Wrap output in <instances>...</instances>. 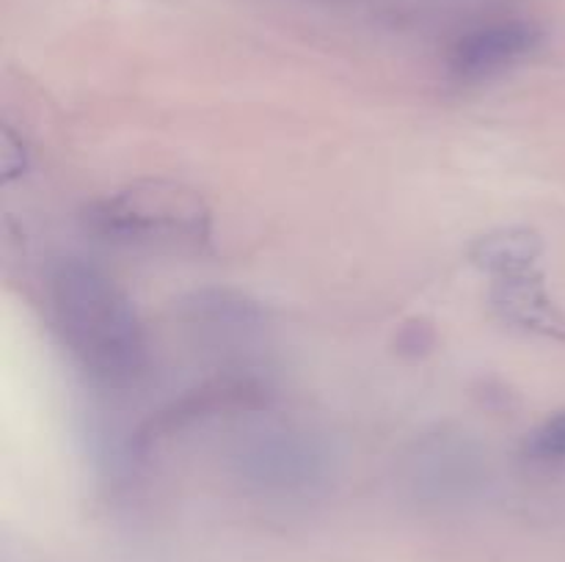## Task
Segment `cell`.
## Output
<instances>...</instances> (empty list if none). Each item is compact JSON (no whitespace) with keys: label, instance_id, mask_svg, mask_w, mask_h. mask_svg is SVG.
<instances>
[{"label":"cell","instance_id":"1","mask_svg":"<svg viewBox=\"0 0 565 562\" xmlns=\"http://www.w3.org/2000/svg\"><path fill=\"white\" fill-rule=\"evenodd\" d=\"M44 287L55 334L88 378L105 386L141 378L147 367L143 325L110 275L81 259H61Z\"/></svg>","mask_w":565,"mask_h":562},{"label":"cell","instance_id":"2","mask_svg":"<svg viewBox=\"0 0 565 562\" xmlns=\"http://www.w3.org/2000/svg\"><path fill=\"white\" fill-rule=\"evenodd\" d=\"M86 226L103 240L166 253H196L210 242V209L180 182L147 180L119 187L86 209Z\"/></svg>","mask_w":565,"mask_h":562},{"label":"cell","instance_id":"3","mask_svg":"<svg viewBox=\"0 0 565 562\" xmlns=\"http://www.w3.org/2000/svg\"><path fill=\"white\" fill-rule=\"evenodd\" d=\"M237 472L263 494H312L329 474V457L315 439L290 428H268L241 444Z\"/></svg>","mask_w":565,"mask_h":562},{"label":"cell","instance_id":"4","mask_svg":"<svg viewBox=\"0 0 565 562\" xmlns=\"http://www.w3.org/2000/svg\"><path fill=\"white\" fill-rule=\"evenodd\" d=\"M544 42V31L530 20H497L472 28L452 44L447 72L456 83H483L522 64Z\"/></svg>","mask_w":565,"mask_h":562},{"label":"cell","instance_id":"5","mask_svg":"<svg viewBox=\"0 0 565 562\" xmlns=\"http://www.w3.org/2000/svg\"><path fill=\"white\" fill-rule=\"evenodd\" d=\"M524 455L535 463H563L565 461V411L544 419L524 441Z\"/></svg>","mask_w":565,"mask_h":562}]
</instances>
